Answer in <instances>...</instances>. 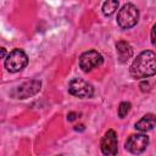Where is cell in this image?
Here are the masks:
<instances>
[{
	"label": "cell",
	"instance_id": "cell-1",
	"mask_svg": "<svg viewBox=\"0 0 156 156\" xmlns=\"http://www.w3.org/2000/svg\"><path fill=\"white\" fill-rule=\"evenodd\" d=\"M130 76L135 79L147 78L156 74V54L146 50L140 52L130 65Z\"/></svg>",
	"mask_w": 156,
	"mask_h": 156
},
{
	"label": "cell",
	"instance_id": "cell-2",
	"mask_svg": "<svg viewBox=\"0 0 156 156\" xmlns=\"http://www.w3.org/2000/svg\"><path fill=\"white\" fill-rule=\"evenodd\" d=\"M139 21V10L133 4H126L118 11L117 23L122 29H129L134 27Z\"/></svg>",
	"mask_w": 156,
	"mask_h": 156
},
{
	"label": "cell",
	"instance_id": "cell-3",
	"mask_svg": "<svg viewBox=\"0 0 156 156\" xmlns=\"http://www.w3.org/2000/svg\"><path fill=\"white\" fill-rule=\"evenodd\" d=\"M27 63H28V56L21 49L12 50L5 58V67L11 73L20 72L27 66Z\"/></svg>",
	"mask_w": 156,
	"mask_h": 156
},
{
	"label": "cell",
	"instance_id": "cell-4",
	"mask_svg": "<svg viewBox=\"0 0 156 156\" xmlns=\"http://www.w3.org/2000/svg\"><path fill=\"white\" fill-rule=\"evenodd\" d=\"M41 88V83L40 80H37V79H32V80H28V82H24L22 83L21 85L16 87L11 93L10 95L15 99H27V98H30L33 95H35Z\"/></svg>",
	"mask_w": 156,
	"mask_h": 156
},
{
	"label": "cell",
	"instance_id": "cell-5",
	"mask_svg": "<svg viewBox=\"0 0 156 156\" xmlns=\"http://www.w3.org/2000/svg\"><path fill=\"white\" fill-rule=\"evenodd\" d=\"M68 91L77 98H91L94 95V88L90 83L82 78H74L68 84Z\"/></svg>",
	"mask_w": 156,
	"mask_h": 156
},
{
	"label": "cell",
	"instance_id": "cell-6",
	"mask_svg": "<svg viewBox=\"0 0 156 156\" xmlns=\"http://www.w3.org/2000/svg\"><path fill=\"white\" fill-rule=\"evenodd\" d=\"M104 62V58L100 52L96 50H89L80 55L79 57V67L84 72H90L91 69L101 66Z\"/></svg>",
	"mask_w": 156,
	"mask_h": 156
},
{
	"label": "cell",
	"instance_id": "cell-7",
	"mask_svg": "<svg viewBox=\"0 0 156 156\" xmlns=\"http://www.w3.org/2000/svg\"><path fill=\"white\" fill-rule=\"evenodd\" d=\"M149 145V136L145 134H132L126 141V150L130 154L139 155Z\"/></svg>",
	"mask_w": 156,
	"mask_h": 156
},
{
	"label": "cell",
	"instance_id": "cell-8",
	"mask_svg": "<svg viewBox=\"0 0 156 156\" xmlns=\"http://www.w3.org/2000/svg\"><path fill=\"white\" fill-rule=\"evenodd\" d=\"M117 134L113 129H110L105 133L101 140V151L104 155L113 156L117 154Z\"/></svg>",
	"mask_w": 156,
	"mask_h": 156
},
{
	"label": "cell",
	"instance_id": "cell-9",
	"mask_svg": "<svg viewBox=\"0 0 156 156\" xmlns=\"http://www.w3.org/2000/svg\"><path fill=\"white\" fill-rule=\"evenodd\" d=\"M116 51L118 56V61L121 63H126L132 56H133V49L129 45V43L124 40H119L116 43Z\"/></svg>",
	"mask_w": 156,
	"mask_h": 156
},
{
	"label": "cell",
	"instance_id": "cell-10",
	"mask_svg": "<svg viewBox=\"0 0 156 156\" xmlns=\"http://www.w3.org/2000/svg\"><path fill=\"white\" fill-rule=\"evenodd\" d=\"M156 124V116L154 113H146L141 119H139L136 123H135V128L139 130V132H149L151 130Z\"/></svg>",
	"mask_w": 156,
	"mask_h": 156
},
{
	"label": "cell",
	"instance_id": "cell-11",
	"mask_svg": "<svg viewBox=\"0 0 156 156\" xmlns=\"http://www.w3.org/2000/svg\"><path fill=\"white\" fill-rule=\"evenodd\" d=\"M118 9V0H107L102 5V13L105 16H112Z\"/></svg>",
	"mask_w": 156,
	"mask_h": 156
},
{
	"label": "cell",
	"instance_id": "cell-12",
	"mask_svg": "<svg viewBox=\"0 0 156 156\" xmlns=\"http://www.w3.org/2000/svg\"><path fill=\"white\" fill-rule=\"evenodd\" d=\"M130 102H128V101H123V102H121L119 104V106H118V117L119 118H124L127 115H128V112L130 111Z\"/></svg>",
	"mask_w": 156,
	"mask_h": 156
},
{
	"label": "cell",
	"instance_id": "cell-13",
	"mask_svg": "<svg viewBox=\"0 0 156 156\" xmlns=\"http://www.w3.org/2000/svg\"><path fill=\"white\" fill-rule=\"evenodd\" d=\"M76 118H77V113H76V112H69V113L67 115V119H68L69 122L74 121Z\"/></svg>",
	"mask_w": 156,
	"mask_h": 156
},
{
	"label": "cell",
	"instance_id": "cell-14",
	"mask_svg": "<svg viewBox=\"0 0 156 156\" xmlns=\"http://www.w3.org/2000/svg\"><path fill=\"white\" fill-rule=\"evenodd\" d=\"M140 88H141V90H143V91H146V90H149V83L144 80L143 83H140Z\"/></svg>",
	"mask_w": 156,
	"mask_h": 156
},
{
	"label": "cell",
	"instance_id": "cell-15",
	"mask_svg": "<svg viewBox=\"0 0 156 156\" xmlns=\"http://www.w3.org/2000/svg\"><path fill=\"white\" fill-rule=\"evenodd\" d=\"M74 130H77V132H83V130H84V126H83V124L74 126Z\"/></svg>",
	"mask_w": 156,
	"mask_h": 156
},
{
	"label": "cell",
	"instance_id": "cell-16",
	"mask_svg": "<svg viewBox=\"0 0 156 156\" xmlns=\"http://www.w3.org/2000/svg\"><path fill=\"white\" fill-rule=\"evenodd\" d=\"M156 38V24L152 27V30H151V39Z\"/></svg>",
	"mask_w": 156,
	"mask_h": 156
},
{
	"label": "cell",
	"instance_id": "cell-17",
	"mask_svg": "<svg viewBox=\"0 0 156 156\" xmlns=\"http://www.w3.org/2000/svg\"><path fill=\"white\" fill-rule=\"evenodd\" d=\"M5 55H6V50L5 48H1V58H5Z\"/></svg>",
	"mask_w": 156,
	"mask_h": 156
},
{
	"label": "cell",
	"instance_id": "cell-18",
	"mask_svg": "<svg viewBox=\"0 0 156 156\" xmlns=\"http://www.w3.org/2000/svg\"><path fill=\"white\" fill-rule=\"evenodd\" d=\"M152 45H154V46H156V38H155V39H152Z\"/></svg>",
	"mask_w": 156,
	"mask_h": 156
}]
</instances>
